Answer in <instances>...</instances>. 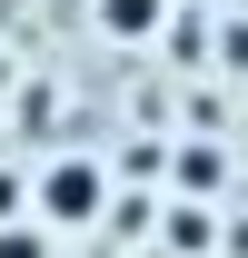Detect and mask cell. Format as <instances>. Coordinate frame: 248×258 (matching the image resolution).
I'll return each mask as SVG.
<instances>
[{"mask_svg": "<svg viewBox=\"0 0 248 258\" xmlns=\"http://www.w3.org/2000/svg\"><path fill=\"white\" fill-rule=\"evenodd\" d=\"M159 20H169V0H99V30L109 40H149Z\"/></svg>", "mask_w": 248, "mask_h": 258, "instance_id": "7a4b0ae2", "label": "cell"}, {"mask_svg": "<svg viewBox=\"0 0 248 258\" xmlns=\"http://www.w3.org/2000/svg\"><path fill=\"white\" fill-rule=\"evenodd\" d=\"M0 258H40V238H30V228H10V219H0Z\"/></svg>", "mask_w": 248, "mask_h": 258, "instance_id": "3957f363", "label": "cell"}, {"mask_svg": "<svg viewBox=\"0 0 248 258\" xmlns=\"http://www.w3.org/2000/svg\"><path fill=\"white\" fill-rule=\"evenodd\" d=\"M20 199H30V189H20V179L0 169V219H20Z\"/></svg>", "mask_w": 248, "mask_h": 258, "instance_id": "277c9868", "label": "cell"}, {"mask_svg": "<svg viewBox=\"0 0 248 258\" xmlns=\"http://www.w3.org/2000/svg\"><path fill=\"white\" fill-rule=\"evenodd\" d=\"M30 199H40L50 228H90L99 209H109V169H99V159H60V169H40Z\"/></svg>", "mask_w": 248, "mask_h": 258, "instance_id": "6da1fadb", "label": "cell"}]
</instances>
